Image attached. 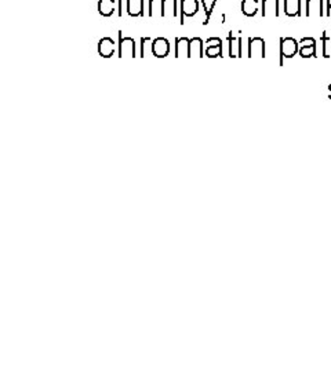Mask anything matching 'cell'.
<instances>
[{"mask_svg": "<svg viewBox=\"0 0 331 372\" xmlns=\"http://www.w3.org/2000/svg\"><path fill=\"white\" fill-rule=\"evenodd\" d=\"M189 44H191V39L188 37H177L175 39V57L189 58Z\"/></svg>", "mask_w": 331, "mask_h": 372, "instance_id": "cell-7", "label": "cell"}, {"mask_svg": "<svg viewBox=\"0 0 331 372\" xmlns=\"http://www.w3.org/2000/svg\"><path fill=\"white\" fill-rule=\"evenodd\" d=\"M163 2L164 0H149V17H164Z\"/></svg>", "mask_w": 331, "mask_h": 372, "instance_id": "cell-17", "label": "cell"}, {"mask_svg": "<svg viewBox=\"0 0 331 372\" xmlns=\"http://www.w3.org/2000/svg\"><path fill=\"white\" fill-rule=\"evenodd\" d=\"M127 14L130 17L144 15V0H127Z\"/></svg>", "mask_w": 331, "mask_h": 372, "instance_id": "cell-14", "label": "cell"}, {"mask_svg": "<svg viewBox=\"0 0 331 372\" xmlns=\"http://www.w3.org/2000/svg\"><path fill=\"white\" fill-rule=\"evenodd\" d=\"M115 0H98V11L102 17H112L115 13Z\"/></svg>", "mask_w": 331, "mask_h": 372, "instance_id": "cell-11", "label": "cell"}, {"mask_svg": "<svg viewBox=\"0 0 331 372\" xmlns=\"http://www.w3.org/2000/svg\"><path fill=\"white\" fill-rule=\"evenodd\" d=\"M119 57L120 58L135 57V41L133 37H122V31H119Z\"/></svg>", "mask_w": 331, "mask_h": 372, "instance_id": "cell-1", "label": "cell"}, {"mask_svg": "<svg viewBox=\"0 0 331 372\" xmlns=\"http://www.w3.org/2000/svg\"><path fill=\"white\" fill-rule=\"evenodd\" d=\"M206 57L208 58H216V57H222V44L220 46H207L206 48Z\"/></svg>", "mask_w": 331, "mask_h": 372, "instance_id": "cell-22", "label": "cell"}, {"mask_svg": "<svg viewBox=\"0 0 331 372\" xmlns=\"http://www.w3.org/2000/svg\"><path fill=\"white\" fill-rule=\"evenodd\" d=\"M262 17H279V0H262Z\"/></svg>", "mask_w": 331, "mask_h": 372, "instance_id": "cell-9", "label": "cell"}, {"mask_svg": "<svg viewBox=\"0 0 331 372\" xmlns=\"http://www.w3.org/2000/svg\"><path fill=\"white\" fill-rule=\"evenodd\" d=\"M225 19H226L225 14H221V23H225Z\"/></svg>", "mask_w": 331, "mask_h": 372, "instance_id": "cell-24", "label": "cell"}, {"mask_svg": "<svg viewBox=\"0 0 331 372\" xmlns=\"http://www.w3.org/2000/svg\"><path fill=\"white\" fill-rule=\"evenodd\" d=\"M299 55L302 58H309V57H316V41L313 37H302L299 40Z\"/></svg>", "mask_w": 331, "mask_h": 372, "instance_id": "cell-4", "label": "cell"}, {"mask_svg": "<svg viewBox=\"0 0 331 372\" xmlns=\"http://www.w3.org/2000/svg\"><path fill=\"white\" fill-rule=\"evenodd\" d=\"M285 14L287 17L301 15V0H285Z\"/></svg>", "mask_w": 331, "mask_h": 372, "instance_id": "cell-15", "label": "cell"}, {"mask_svg": "<svg viewBox=\"0 0 331 372\" xmlns=\"http://www.w3.org/2000/svg\"><path fill=\"white\" fill-rule=\"evenodd\" d=\"M206 44L207 46H220V44H222V40H221L220 37H208Z\"/></svg>", "mask_w": 331, "mask_h": 372, "instance_id": "cell-23", "label": "cell"}, {"mask_svg": "<svg viewBox=\"0 0 331 372\" xmlns=\"http://www.w3.org/2000/svg\"><path fill=\"white\" fill-rule=\"evenodd\" d=\"M258 0H242V13L246 17H254L258 13Z\"/></svg>", "mask_w": 331, "mask_h": 372, "instance_id": "cell-16", "label": "cell"}, {"mask_svg": "<svg viewBox=\"0 0 331 372\" xmlns=\"http://www.w3.org/2000/svg\"><path fill=\"white\" fill-rule=\"evenodd\" d=\"M248 57L250 58H264L265 57V41L261 37L248 39Z\"/></svg>", "mask_w": 331, "mask_h": 372, "instance_id": "cell-2", "label": "cell"}, {"mask_svg": "<svg viewBox=\"0 0 331 372\" xmlns=\"http://www.w3.org/2000/svg\"><path fill=\"white\" fill-rule=\"evenodd\" d=\"M153 54V40L151 37H143L141 39V57H149Z\"/></svg>", "mask_w": 331, "mask_h": 372, "instance_id": "cell-19", "label": "cell"}, {"mask_svg": "<svg viewBox=\"0 0 331 372\" xmlns=\"http://www.w3.org/2000/svg\"><path fill=\"white\" fill-rule=\"evenodd\" d=\"M299 50L298 41L293 37H281L280 39V54L286 58H293Z\"/></svg>", "mask_w": 331, "mask_h": 372, "instance_id": "cell-3", "label": "cell"}, {"mask_svg": "<svg viewBox=\"0 0 331 372\" xmlns=\"http://www.w3.org/2000/svg\"><path fill=\"white\" fill-rule=\"evenodd\" d=\"M327 31H324L322 35V41H323V55L328 58L331 57V36L327 35Z\"/></svg>", "mask_w": 331, "mask_h": 372, "instance_id": "cell-21", "label": "cell"}, {"mask_svg": "<svg viewBox=\"0 0 331 372\" xmlns=\"http://www.w3.org/2000/svg\"><path fill=\"white\" fill-rule=\"evenodd\" d=\"M116 43L110 37H102L100 43H98V53L104 58H110L115 54Z\"/></svg>", "mask_w": 331, "mask_h": 372, "instance_id": "cell-6", "label": "cell"}, {"mask_svg": "<svg viewBox=\"0 0 331 372\" xmlns=\"http://www.w3.org/2000/svg\"><path fill=\"white\" fill-rule=\"evenodd\" d=\"M163 13L164 17H177V0H164L163 2Z\"/></svg>", "mask_w": 331, "mask_h": 372, "instance_id": "cell-18", "label": "cell"}, {"mask_svg": "<svg viewBox=\"0 0 331 372\" xmlns=\"http://www.w3.org/2000/svg\"><path fill=\"white\" fill-rule=\"evenodd\" d=\"M170 53V43L166 37H157L153 40V55L157 58H164Z\"/></svg>", "mask_w": 331, "mask_h": 372, "instance_id": "cell-5", "label": "cell"}, {"mask_svg": "<svg viewBox=\"0 0 331 372\" xmlns=\"http://www.w3.org/2000/svg\"><path fill=\"white\" fill-rule=\"evenodd\" d=\"M200 3H202L203 9H204V14H206L203 25H208V22H210V17H211V14H212V10H214V7H216V5H217V0H212L211 5H210V7L207 6L206 0H200Z\"/></svg>", "mask_w": 331, "mask_h": 372, "instance_id": "cell-20", "label": "cell"}, {"mask_svg": "<svg viewBox=\"0 0 331 372\" xmlns=\"http://www.w3.org/2000/svg\"><path fill=\"white\" fill-rule=\"evenodd\" d=\"M203 57V40L200 37L191 39L189 44V58H200Z\"/></svg>", "mask_w": 331, "mask_h": 372, "instance_id": "cell-12", "label": "cell"}, {"mask_svg": "<svg viewBox=\"0 0 331 372\" xmlns=\"http://www.w3.org/2000/svg\"><path fill=\"white\" fill-rule=\"evenodd\" d=\"M323 0H306V17H323Z\"/></svg>", "mask_w": 331, "mask_h": 372, "instance_id": "cell-8", "label": "cell"}, {"mask_svg": "<svg viewBox=\"0 0 331 372\" xmlns=\"http://www.w3.org/2000/svg\"><path fill=\"white\" fill-rule=\"evenodd\" d=\"M229 41V57H242V37L232 36V32H229L228 36Z\"/></svg>", "mask_w": 331, "mask_h": 372, "instance_id": "cell-13", "label": "cell"}, {"mask_svg": "<svg viewBox=\"0 0 331 372\" xmlns=\"http://www.w3.org/2000/svg\"><path fill=\"white\" fill-rule=\"evenodd\" d=\"M198 10L199 0H181V11L184 17H193Z\"/></svg>", "mask_w": 331, "mask_h": 372, "instance_id": "cell-10", "label": "cell"}]
</instances>
